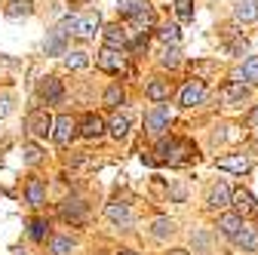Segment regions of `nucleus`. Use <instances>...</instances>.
Returning <instances> with one entry per match:
<instances>
[{"label":"nucleus","instance_id":"nucleus-1","mask_svg":"<svg viewBox=\"0 0 258 255\" xmlns=\"http://www.w3.org/2000/svg\"><path fill=\"white\" fill-rule=\"evenodd\" d=\"M99 25H102V16H99V13H86V16H68L55 31H61L64 37H68V34H77V37L89 40V37H95Z\"/></svg>","mask_w":258,"mask_h":255},{"label":"nucleus","instance_id":"nucleus-2","mask_svg":"<svg viewBox=\"0 0 258 255\" xmlns=\"http://www.w3.org/2000/svg\"><path fill=\"white\" fill-rule=\"evenodd\" d=\"M157 154H160V160L163 163H169V166H181V163H187L194 154H197V148H194L190 142H160V148H157Z\"/></svg>","mask_w":258,"mask_h":255},{"label":"nucleus","instance_id":"nucleus-3","mask_svg":"<svg viewBox=\"0 0 258 255\" xmlns=\"http://www.w3.org/2000/svg\"><path fill=\"white\" fill-rule=\"evenodd\" d=\"M25 126H28V133H31V136H52L55 120L49 117V111H46V108H37V111H31V114H28Z\"/></svg>","mask_w":258,"mask_h":255},{"label":"nucleus","instance_id":"nucleus-4","mask_svg":"<svg viewBox=\"0 0 258 255\" xmlns=\"http://www.w3.org/2000/svg\"><path fill=\"white\" fill-rule=\"evenodd\" d=\"M169 120H172L169 108L157 105V108H151L148 117H145V130H148L151 136H163V133H166V126H169Z\"/></svg>","mask_w":258,"mask_h":255},{"label":"nucleus","instance_id":"nucleus-5","mask_svg":"<svg viewBox=\"0 0 258 255\" xmlns=\"http://www.w3.org/2000/svg\"><path fill=\"white\" fill-rule=\"evenodd\" d=\"M206 99V83L203 80H187L184 86H181V92H178V102L184 105V108H194V105H200Z\"/></svg>","mask_w":258,"mask_h":255},{"label":"nucleus","instance_id":"nucleus-6","mask_svg":"<svg viewBox=\"0 0 258 255\" xmlns=\"http://www.w3.org/2000/svg\"><path fill=\"white\" fill-rule=\"evenodd\" d=\"M74 136H77V123H74L68 114H61V117L55 120V126H52V139H55V145H58V148H68Z\"/></svg>","mask_w":258,"mask_h":255},{"label":"nucleus","instance_id":"nucleus-7","mask_svg":"<svg viewBox=\"0 0 258 255\" xmlns=\"http://www.w3.org/2000/svg\"><path fill=\"white\" fill-rule=\"evenodd\" d=\"M58 215L64 221H71V225H83V221H86V203L77 200V197H68V200L58 206Z\"/></svg>","mask_w":258,"mask_h":255},{"label":"nucleus","instance_id":"nucleus-8","mask_svg":"<svg viewBox=\"0 0 258 255\" xmlns=\"http://www.w3.org/2000/svg\"><path fill=\"white\" fill-rule=\"evenodd\" d=\"M95 65H99L102 71H108V74H117V71H123V55H120V49L105 46L99 55H95Z\"/></svg>","mask_w":258,"mask_h":255},{"label":"nucleus","instance_id":"nucleus-9","mask_svg":"<svg viewBox=\"0 0 258 255\" xmlns=\"http://www.w3.org/2000/svg\"><path fill=\"white\" fill-rule=\"evenodd\" d=\"M215 166H218V169H224V172H237V175H243V172H249L252 160H249L246 154H231V157H218Z\"/></svg>","mask_w":258,"mask_h":255},{"label":"nucleus","instance_id":"nucleus-10","mask_svg":"<svg viewBox=\"0 0 258 255\" xmlns=\"http://www.w3.org/2000/svg\"><path fill=\"white\" fill-rule=\"evenodd\" d=\"M77 130H80V136H83V139H102V133L108 130V126H105V120H102L99 114H86V117L80 120Z\"/></svg>","mask_w":258,"mask_h":255},{"label":"nucleus","instance_id":"nucleus-11","mask_svg":"<svg viewBox=\"0 0 258 255\" xmlns=\"http://www.w3.org/2000/svg\"><path fill=\"white\" fill-rule=\"evenodd\" d=\"M206 203H209L212 209H224V206H231V203H234V190L224 184V181H218V184H212Z\"/></svg>","mask_w":258,"mask_h":255},{"label":"nucleus","instance_id":"nucleus-12","mask_svg":"<svg viewBox=\"0 0 258 255\" xmlns=\"http://www.w3.org/2000/svg\"><path fill=\"white\" fill-rule=\"evenodd\" d=\"M105 215H108V221H114L117 228H133V212H129L126 203H108Z\"/></svg>","mask_w":258,"mask_h":255},{"label":"nucleus","instance_id":"nucleus-13","mask_svg":"<svg viewBox=\"0 0 258 255\" xmlns=\"http://www.w3.org/2000/svg\"><path fill=\"white\" fill-rule=\"evenodd\" d=\"M218 228H221V234H224V237L237 240V237L243 234V228H246V225H243V218H240V215H221V218H218Z\"/></svg>","mask_w":258,"mask_h":255},{"label":"nucleus","instance_id":"nucleus-14","mask_svg":"<svg viewBox=\"0 0 258 255\" xmlns=\"http://www.w3.org/2000/svg\"><path fill=\"white\" fill-rule=\"evenodd\" d=\"M40 99H43L46 105H58V102H61V83H58L55 77H46V80L40 83Z\"/></svg>","mask_w":258,"mask_h":255},{"label":"nucleus","instance_id":"nucleus-15","mask_svg":"<svg viewBox=\"0 0 258 255\" xmlns=\"http://www.w3.org/2000/svg\"><path fill=\"white\" fill-rule=\"evenodd\" d=\"M234 206H237L240 218H243V215H252V212H258V200L249 194V190H234Z\"/></svg>","mask_w":258,"mask_h":255},{"label":"nucleus","instance_id":"nucleus-16","mask_svg":"<svg viewBox=\"0 0 258 255\" xmlns=\"http://www.w3.org/2000/svg\"><path fill=\"white\" fill-rule=\"evenodd\" d=\"M246 95H249V89L243 83H228L221 89V102L224 105H240V102H246Z\"/></svg>","mask_w":258,"mask_h":255},{"label":"nucleus","instance_id":"nucleus-17","mask_svg":"<svg viewBox=\"0 0 258 255\" xmlns=\"http://www.w3.org/2000/svg\"><path fill=\"white\" fill-rule=\"evenodd\" d=\"M102 34H105V46H111V49H123V46H126V28L108 25Z\"/></svg>","mask_w":258,"mask_h":255},{"label":"nucleus","instance_id":"nucleus-18","mask_svg":"<svg viewBox=\"0 0 258 255\" xmlns=\"http://www.w3.org/2000/svg\"><path fill=\"white\" fill-rule=\"evenodd\" d=\"M25 197H28V203H31V206H40V203H43V197H46L43 181H40V178H31V181H28V187H25Z\"/></svg>","mask_w":258,"mask_h":255},{"label":"nucleus","instance_id":"nucleus-19","mask_svg":"<svg viewBox=\"0 0 258 255\" xmlns=\"http://www.w3.org/2000/svg\"><path fill=\"white\" fill-rule=\"evenodd\" d=\"M243 252H258V228H243V234L234 240Z\"/></svg>","mask_w":258,"mask_h":255},{"label":"nucleus","instance_id":"nucleus-20","mask_svg":"<svg viewBox=\"0 0 258 255\" xmlns=\"http://www.w3.org/2000/svg\"><path fill=\"white\" fill-rule=\"evenodd\" d=\"M148 99L151 102H166L169 99V83L166 80H151L148 83Z\"/></svg>","mask_w":258,"mask_h":255},{"label":"nucleus","instance_id":"nucleus-21","mask_svg":"<svg viewBox=\"0 0 258 255\" xmlns=\"http://www.w3.org/2000/svg\"><path fill=\"white\" fill-rule=\"evenodd\" d=\"M145 7H148V0H120V4H117L120 16H129V19H136Z\"/></svg>","mask_w":258,"mask_h":255},{"label":"nucleus","instance_id":"nucleus-22","mask_svg":"<svg viewBox=\"0 0 258 255\" xmlns=\"http://www.w3.org/2000/svg\"><path fill=\"white\" fill-rule=\"evenodd\" d=\"M234 16H237V22H252V19L258 16V10H255V0H240V4H237V10H234Z\"/></svg>","mask_w":258,"mask_h":255},{"label":"nucleus","instance_id":"nucleus-23","mask_svg":"<svg viewBox=\"0 0 258 255\" xmlns=\"http://www.w3.org/2000/svg\"><path fill=\"white\" fill-rule=\"evenodd\" d=\"M34 13V4L31 0H10V7H7V16L19 19V16H31Z\"/></svg>","mask_w":258,"mask_h":255},{"label":"nucleus","instance_id":"nucleus-24","mask_svg":"<svg viewBox=\"0 0 258 255\" xmlns=\"http://www.w3.org/2000/svg\"><path fill=\"white\" fill-rule=\"evenodd\" d=\"M43 49H46V55H64V34L61 31H52Z\"/></svg>","mask_w":258,"mask_h":255},{"label":"nucleus","instance_id":"nucleus-25","mask_svg":"<svg viewBox=\"0 0 258 255\" xmlns=\"http://www.w3.org/2000/svg\"><path fill=\"white\" fill-rule=\"evenodd\" d=\"M108 130H111V136H114V139H126V133H129V117L117 114V117L108 123Z\"/></svg>","mask_w":258,"mask_h":255},{"label":"nucleus","instance_id":"nucleus-26","mask_svg":"<svg viewBox=\"0 0 258 255\" xmlns=\"http://www.w3.org/2000/svg\"><path fill=\"white\" fill-rule=\"evenodd\" d=\"M172 231H175V221H172V218H157V221H154V231H151V234H154L157 240H163V237H169Z\"/></svg>","mask_w":258,"mask_h":255},{"label":"nucleus","instance_id":"nucleus-27","mask_svg":"<svg viewBox=\"0 0 258 255\" xmlns=\"http://www.w3.org/2000/svg\"><path fill=\"white\" fill-rule=\"evenodd\" d=\"M64 65H68L71 71L86 68V65H89V55H86V52H64Z\"/></svg>","mask_w":258,"mask_h":255},{"label":"nucleus","instance_id":"nucleus-28","mask_svg":"<svg viewBox=\"0 0 258 255\" xmlns=\"http://www.w3.org/2000/svg\"><path fill=\"white\" fill-rule=\"evenodd\" d=\"M105 105H108V108L123 105V86H120V83H114V86H108V89H105Z\"/></svg>","mask_w":258,"mask_h":255},{"label":"nucleus","instance_id":"nucleus-29","mask_svg":"<svg viewBox=\"0 0 258 255\" xmlns=\"http://www.w3.org/2000/svg\"><path fill=\"white\" fill-rule=\"evenodd\" d=\"M49 249H52V255H71V252H74V243H71L68 237H52Z\"/></svg>","mask_w":258,"mask_h":255},{"label":"nucleus","instance_id":"nucleus-30","mask_svg":"<svg viewBox=\"0 0 258 255\" xmlns=\"http://www.w3.org/2000/svg\"><path fill=\"white\" fill-rule=\"evenodd\" d=\"M243 80L246 83H258V55H249L243 65Z\"/></svg>","mask_w":258,"mask_h":255},{"label":"nucleus","instance_id":"nucleus-31","mask_svg":"<svg viewBox=\"0 0 258 255\" xmlns=\"http://www.w3.org/2000/svg\"><path fill=\"white\" fill-rule=\"evenodd\" d=\"M157 37L163 40V43H178V37H181V34H178V25H166V28H160V31H157Z\"/></svg>","mask_w":258,"mask_h":255},{"label":"nucleus","instance_id":"nucleus-32","mask_svg":"<svg viewBox=\"0 0 258 255\" xmlns=\"http://www.w3.org/2000/svg\"><path fill=\"white\" fill-rule=\"evenodd\" d=\"M22 157H25V163H37L40 157H43V151H40L37 145H31V142H28V145H22Z\"/></svg>","mask_w":258,"mask_h":255},{"label":"nucleus","instance_id":"nucleus-33","mask_svg":"<svg viewBox=\"0 0 258 255\" xmlns=\"http://www.w3.org/2000/svg\"><path fill=\"white\" fill-rule=\"evenodd\" d=\"M175 13L181 22H190L194 19V7H190V0H175Z\"/></svg>","mask_w":258,"mask_h":255},{"label":"nucleus","instance_id":"nucleus-34","mask_svg":"<svg viewBox=\"0 0 258 255\" xmlns=\"http://www.w3.org/2000/svg\"><path fill=\"white\" fill-rule=\"evenodd\" d=\"M46 234H49V225H46V221H40V218L31 221V237H34V240H46Z\"/></svg>","mask_w":258,"mask_h":255},{"label":"nucleus","instance_id":"nucleus-35","mask_svg":"<svg viewBox=\"0 0 258 255\" xmlns=\"http://www.w3.org/2000/svg\"><path fill=\"white\" fill-rule=\"evenodd\" d=\"M136 22H139V25H145V28H151V25H154V10H151V4L136 16Z\"/></svg>","mask_w":258,"mask_h":255},{"label":"nucleus","instance_id":"nucleus-36","mask_svg":"<svg viewBox=\"0 0 258 255\" xmlns=\"http://www.w3.org/2000/svg\"><path fill=\"white\" fill-rule=\"evenodd\" d=\"M160 61H163L166 68H175V65H178V49H175V46H172V49H166V52H163V58H160Z\"/></svg>","mask_w":258,"mask_h":255},{"label":"nucleus","instance_id":"nucleus-37","mask_svg":"<svg viewBox=\"0 0 258 255\" xmlns=\"http://www.w3.org/2000/svg\"><path fill=\"white\" fill-rule=\"evenodd\" d=\"M10 114V99H0V120Z\"/></svg>","mask_w":258,"mask_h":255},{"label":"nucleus","instance_id":"nucleus-38","mask_svg":"<svg viewBox=\"0 0 258 255\" xmlns=\"http://www.w3.org/2000/svg\"><path fill=\"white\" fill-rule=\"evenodd\" d=\"M117 255H139V252H133V249H123V252H117Z\"/></svg>","mask_w":258,"mask_h":255},{"label":"nucleus","instance_id":"nucleus-39","mask_svg":"<svg viewBox=\"0 0 258 255\" xmlns=\"http://www.w3.org/2000/svg\"><path fill=\"white\" fill-rule=\"evenodd\" d=\"M169 255H187V252H184V249H172Z\"/></svg>","mask_w":258,"mask_h":255},{"label":"nucleus","instance_id":"nucleus-40","mask_svg":"<svg viewBox=\"0 0 258 255\" xmlns=\"http://www.w3.org/2000/svg\"><path fill=\"white\" fill-rule=\"evenodd\" d=\"M71 4H86V0H71Z\"/></svg>","mask_w":258,"mask_h":255}]
</instances>
